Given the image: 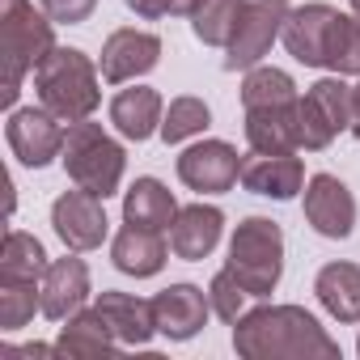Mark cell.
I'll return each mask as SVG.
<instances>
[{"label":"cell","mask_w":360,"mask_h":360,"mask_svg":"<svg viewBox=\"0 0 360 360\" xmlns=\"http://www.w3.org/2000/svg\"><path fill=\"white\" fill-rule=\"evenodd\" d=\"M233 352L246 360H335L339 343L301 305H259L233 322Z\"/></svg>","instance_id":"obj_1"},{"label":"cell","mask_w":360,"mask_h":360,"mask_svg":"<svg viewBox=\"0 0 360 360\" xmlns=\"http://www.w3.org/2000/svg\"><path fill=\"white\" fill-rule=\"evenodd\" d=\"M56 22L30 0H0V102L13 106L22 81L56 51Z\"/></svg>","instance_id":"obj_2"},{"label":"cell","mask_w":360,"mask_h":360,"mask_svg":"<svg viewBox=\"0 0 360 360\" xmlns=\"http://www.w3.org/2000/svg\"><path fill=\"white\" fill-rule=\"evenodd\" d=\"M34 94L56 119L81 123L102 106V68L77 47H56L34 68Z\"/></svg>","instance_id":"obj_3"},{"label":"cell","mask_w":360,"mask_h":360,"mask_svg":"<svg viewBox=\"0 0 360 360\" xmlns=\"http://www.w3.org/2000/svg\"><path fill=\"white\" fill-rule=\"evenodd\" d=\"M72 187L98 195V200H110L123 183V169H127V153L123 144L102 131V123H68V136H64V153H60Z\"/></svg>","instance_id":"obj_4"},{"label":"cell","mask_w":360,"mask_h":360,"mask_svg":"<svg viewBox=\"0 0 360 360\" xmlns=\"http://www.w3.org/2000/svg\"><path fill=\"white\" fill-rule=\"evenodd\" d=\"M250 297H271L284 276V233L267 217H246L229 238V263H225Z\"/></svg>","instance_id":"obj_5"},{"label":"cell","mask_w":360,"mask_h":360,"mask_svg":"<svg viewBox=\"0 0 360 360\" xmlns=\"http://www.w3.org/2000/svg\"><path fill=\"white\" fill-rule=\"evenodd\" d=\"M284 18L288 0H246V13L225 47V72H250L255 64H263L271 43L284 34Z\"/></svg>","instance_id":"obj_6"},{"label":"cell","mask_w":360,"mask_h":360,"mask_svg":"<svg viewBox=\"0 0 360 360\" xmlns=\"http://www.w3.org/2000/svg\"><path fill=\"white\" fill-rule=\"evenodd\" d=\"M64 136H68V123L56 119L43 102L39 106H18L9 110V123H5V140L13 148V157L30 169H43L51 165L60 153H64Z\"/></svg>","instance_id":"obj_7"},{"label":"cell","mask_w":360,"mask_h":360,"mask_svg":"<svg viewBox=\"0 0 360 360\" xmlns=\"http://www.w3.org/2000/svg\"><path fill=\"white\" fill-rule=\"evenodd\" d=\"M178 178L200 195H225L242 183V157L229 140H200L178 153Z\"/></svg>","instance_id":"obj_8"},{"label":"cell","mask_w":360,"mask_h":360,"mask_svg":"<svg viewBox=\"0 0 360 360\" xmlns=\"http://www.w3.org/2000/svg\"><path fill=\"white\" fill-rule=\"evenodd\" d=\"M102 204H106V200H98V195H89V191H81V187L64 191V195L51 204V229H56V238H60L68 250H77V255L98 250V246L106 242V233H110V221H106V208H102Z\"/></svg>","instance_id":"obj_9"},{"label":"cell","mask_w":360,"mask_h":360,"mask_svg":"<svg viewBox=\"0 0 360 360\" xmlns=\"http://www.w3.org/2000/svg\"><path fill=\"white\" fill-rule=\"evenodd\" d=\"M157 64H161V39L148 34V30H136V26L110 30L106 43H102V56H98V68H102L106 85H127V81L153 72Z\"/></svg>","instance_id":"obj_10"},{"label":"cell","mask_w":360,"mask_h":360,"mask_svg":"<svg viewBox=\"0 0 360 360\" xmlns=\"http://www.w3.org/2000/svg\"><path fill=\"white\" fill-rule=\"evenodd\" d=\"M305 221L314 225V233L343 242L356 229V195L347 191L343 178L335 174H314L305 183Z\"/></svg>","instance_id":"obj_11"},{"label":"cell","mask_w":360,"mask_h":360,"mask_svg":"<svg viewBox=\"0 0 360 360\" xmlns=\"http://www.w3.org/2000/svg\"><path fill=\"white\" fill-rule=\"evenodd\" d=\"M212 314V301L204 288L195 284H169L153 297V318H157V335L174 339V343H187L204 330Z\"/></svg>","instance_id":"obj_12"},{"label":"cell","mask_w":360,"mask_h":360,"mask_svg":"<svg viewBox=\"0 0 360 360\" xmlns=\"http://www.w3.org/2000/svg\"><path fill=\"white\" fill-rule=\"evenodd\" d=\"M242 187L263 200H292L305 191V165L297 153H246L242 157Z\"/></svg>","instance_id":"obj_13"},{"label":"cell","mask_w":360,"mask_h":360,"mask_svg":"<svg viewBox=\"0 0 360 360\" xmlns=\"http://www.w3.org/2000/svg\"><path fill=\"white\" fill-rule=\"evenodd\" d=\"M335 13H339V9H330V5H301V9H288L280 43L288 47V56H292L297 64H305V68H326V43H330Z\"/></svg>","instance_id":"obj_14"},{"label":"cell","mask_w":360,"mask_h":360,"mask_svg":"<svg viewBox=\"0 0 360 360\" xmlns=\"http://www.w3.org/2000/svg\"><path fill=\"white\" fill-rule=\"evenodd\" d=\"M89 292H94L89 288V267H85V259H77V250L64 255V259H51V267L43 276V318L68 322L77 309H85Z\"/></svg>","instance_id":"obj_15"},{"label":"cell","mask_w":360,"mask_h":360,"mask_svg":"<svg viewBox=\"0 0 360 360\" xmlns=\"http://www.w3.org/2000/svg\"><path fill=\"white\" fill-rule=\"evenodd\" d=\"M221 233H225V212L217 204H187V208H178L169 225V250L187 263H200L217 250Z\"/></svg>","instance_id":"obj_16"},{"label":"cell","mask_w":360,"mask_h":360,"mask_svg":"<svg viewBox=\"0 0 360 360\" xmlns=\"http://www.w3.org/2000/svg\"><path fill=\"white\" fill-rule=\"evenodd\" d=\"M161 119H165V102L157 89L148 85H131V89H119L110 98V123L123 140H148L161 131Z\"/></svg>","instance_id":"obj_17"},{"label":"cell","mask_w":360,"mask_h":360,"mask_svg":"<svg viewBox=\"0 0 360 360\" xmlns=\"http://www.w3.org/2000/svg\"><path fill=\"white\" fill-rule=\"evenodd\" d=\"M110 259L123 276H136V280H148L165 267L169 259V242L157 233V229H140V225H123L110 242Z\"/></svg>","instance_id":"obj_18"},{"label":"cell","mask_w":360,"mask_h":360,"mask_svg":"<svg viewBox=\"0 0 360 360\" xmlns=\"http://www.w3.org/2000/svg\"><path fill=\"white\" fill-rule=\"evenodd\" d=\"M94 305L102 309V318L110 322V330H115V339L123 347H144L157 335L153 301H144V297H131V292H98Z\"/></svg>","instance_id":"obj_19"},{"label":"cell","mask_w":360,"mask_h":360,"mask_svg":"<svg viewBox=\"0 0 360 360\" xmlns=\"http://www.w3.org/2000/svg\"><path fill=\"white\" fill-rule=\"evenodd\" d=\"M174 217H178V200L161 178H136L127 187V195H123V221L127 225L165 233L174 225Z\"/></svg>","instance_id":"obj_20"},{"label":"cell","mask_w":360,"mask_h":360,"mask_svg":"<svg viewBox=\"0 0 360 360\" xmlns=\"http://www.w3.org/2000/svg\"><path fill=\"white\" fill-rule=\"evenodd\" d=\"M123 343L115 339L110 322L102 318L98 305L89 309H77L68 318V326H60V339H56V352L60 356H106V352H119Z\"/></svg>","instance_id":"obj_21"},{"label":"cell","mask_w":360,"mask_h":360,"mask_svg":"<svg viewBox=\"0 0 360 360\" xmlns=\"http://www.w3.org/2000/svg\"><path fill=\"white\" fill-rule=\"evenodd\" d=\"M318 305L335 322H360V267L356 263H326L314 280Z\"/></svg>","instance_id":"obj_22"},{"label":"cell","mask_w":360,"mask_h":360,"mask_svg":"<svg viewBox=\"0 0 360 360\" xmlns=\"http://www.w3.org/2000/svg\"><path fill=\"white\" fill-rule=\"evenodd\" d=\"M292 106H250L246 110V144L255 153H297Z\"/></svg>","instance_id":"obj_23"},{"label":"cell","mask_w":360,"mask_h":360,"mask_svg":"<svg viewBox=\"0 0 360 360\" xmlns=\"http://www.w3.org/2000/svg\"><path fill=\"white\" fill-rule=\"evenodd\" d=\"M51 259L43 242L26 229H9L5 246H0V280H22V284H43Z\"/></svg>","instance_id":"obj_24"},{"label":"cell","mask_w":360,"mask_h":360,"mask_svg":"<svg viewBox=\"0 0 360 360\" xmlns=\"http://www.w3.org/2000/svg\"><path fill=\"white\" fill-rule=\"evenodd\" d=\"M242 13H246V0H200V9L191 13V34L208 47H229Z\"/></svg>","instance_id":"obj_25"},{"label":"cell","mask_w":360,"mask_h":360,"mask_svg":"<svg viewBox=\"0 0 360 360\" xmlns=\"http://www.w3.org/2000/svg\"><path fill=\"white\" fill-rule=\"evenodd\" d=\"M301 94L292 85V77L284 68H271V64H255L242 81V106H292Z\"/></svg>","instance_id":"obj_26"},{"label":"cell","mask_w":360,"mask_h":360,"mask_svg":"<svg viewBox=\"0 0 360 360\" xmlns=\"http://www.w3.org/2000/svg\"><path fill=\"white\" fill-rule=\"evenodd\" d=\"M208 123H212L208 102L183 94V98H174V102L165 106V119H161V131H157V136H161L165 144H183V140H191V136H204Z\"/></svg>","instance_id":"obj_27"},{"label":"cell","mask_w":360,"mask_h":360,"mask_svg":"<svg viewBox=\"0 0 360 360\" xmlns=\"http://www.w3.org/2000/svg\"><path fill=\"white\" fill-rule=\"evenodd\" d=\"M326 68L339 77H360V18L335 13L330 43H326Z\"/></svg>","instance_id":"obj_28"},{"label":"cell","mask_w":360,"mask_h":360,"mask_svg":"<svg viewBox=\"0 0 360 360\" xmlns=\"http://www.w3.org/2000/svg\"><path fill=\"white\" fill-rule=\"evenodd\" d=\"M34 314H43V284L0 280V326H5V330H22Z\"/></svg>","instance_id":"obj_29"},{"label":"cell","mask_w":360,"mask_h":360,"mask_svg":"<svg viewBox=\"0 0 360 360\" xmlns=\"http://www.w3.org/2000/svg\"><path fill=\"white\" fill-rule=\"evenodd\" d=\"M305 94H309V98H314V106L330 119V127H335V131H352V85H347L339 72H330V77L314 81Z\"/></svg>","instance_id":"obj_30"},{"label":"cell","mask_w":360,"mask_h":360,"mask_svg":"<svg viewBox=\"0 0 360 360\" xmlns=\"http://www.w3.org/2000/svg\"><path fill=\"white\" fill-rule=\"evenodd\" d=\"M292 127H297V148H305V153H322V148H330V140L339 136V131L330 127V119L314 106L309 94L297 98V106H292Z\"/></svg>","instance_id":"obj_31"},{"label":"cell","mask_w":360,"mask_h":360,"mask_svg":"<svg viewBox=\"0 0 360 360\" xmlns=\"http://www.w3.org/2000/svg\"><path fill=\"white\" fill-rule=\"evenodd\" d=\"M208 301H212V314H217L221 322H238V318L246 314L250 292H246V284H242L229 267H221V271L212 276V284H208Z\"/></svg>","instance_id":"obj_32"},{"label":"cell","mask_w":360,"mask_h":360,"mask_svg":"<svg viewBox=\"0 0 360 360\" xmlns=\"http://www.w3.org/2000/svg\"><path fill=\"white\" fill-rule=\"evenodd\" d=\"M94 9H98V0H43V13L56 26H81Z\"/></svg>","instance_id":"obj_33"},{"label":"cell","mask_w":360,"mask_h":360,"mask_svg":"<svg viewBox=\"0 0 360 360\" xmlns=\"http://www.w3.org/2000/svg\"><path fill=\"white\" fill-rule=\"evenodd\" d=\"M127 9L136 18H174V0H127Z\"/></svg>","instance_id":"obj_34"},{"label":"cell","mask_w":360,"mask_h":360,"mask_svg":"<svg viewBox=\"0 0 360 360\" xmlns=\"http://www.w3.org/2000/svg\"><path fill=\"white\" fill-rule=\"evenodd\" d=\"M352 136L360 140V85H352Z\"/></svg>","instance_id":"obj_35"},{"label":"cell","mask_w":360,"mask_h":360,"mask_svg":"<svg viewBox=\"0 0 360 360\" xmlns=\"http://www.w3.org/2000/svg\"><path fill=\"white\" fill-rule=\"evenodd\" d=\"M200 9V0H174V18H191Z\"/></svg>","instance_id":"obj_36"},{"label":"cell","mask_w":360,"mask_h":360,"mask_svg":"<svg viewBox=\"0 0 360 360\" xmlns=\"http://www.w3.org/2000/svg\"><path fill=\"white\" fill-rule=\"evenodd\" d=\"M352 13H356V18H360V0H352Z\"/></svg>","instance_id":"obj_37"},{"label":"cell","mask_w":360,"mask_h":360,"mask_svg":"<svg viewBox=\"0 0 360 360\" xmlns=\"http://www.w3.org/2000/svg\"><path fill=\"white\" fill-rule=\"evenodd\" d=\"M356 352H360V339H356Z\"/></svg>","instance_id":"obj_38"}]
</instances>
